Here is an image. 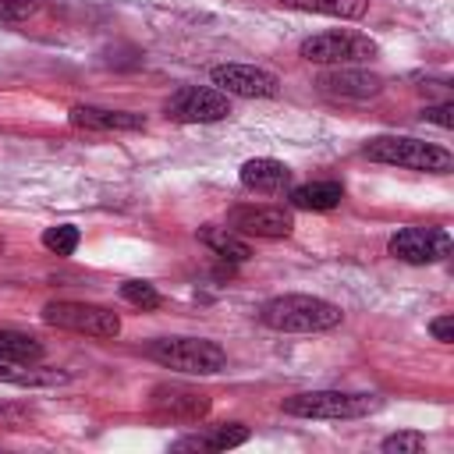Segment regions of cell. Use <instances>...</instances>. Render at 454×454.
<instances>
[{
	"mask_svg": "<svg viewBox=\"0 0 454 454\" xmlns=\"http://www.w3.org/2000/svg\"><path fill=\"white\" fill-rule=\"evenodd\" d=\"M340 305L316 294H280L259 309V319L280 333H319L340 323Z\"/></svg>",
	"mask_w": 454,
	"mask_h": 454,
	"instance_id": "cell-1",
	"label": "cell"
},
{
	"mask_svg": "<svg viewBox=\"0 0 454 454\" xmlns=\"http://www.w3.org/2000/svg\"><path fill=\"white\" fill-rule=\"evenodd\" d=\"M145 355L153 362H160L163 369H174L184 376H213V372L227 369L223 348L206 337H160L145 348Z\"/></svg>",
	"mask_w": 454,
	"mask_h": 454,
	"instance_id": "cell-2",
	"label": "cell"
},
{
	"mask_svg": "<svg viewBox=\"0 0 454 454\" xmlns=\"http://www.w3.org/2000/svg\"><path fill=\"white\" fill-rule=\"evenodd\" d=\"M362 153L376 163H390V167H404V170H426V174H447L454 167V156L447 149L422 142V138H408V135L369 138Z\"/></svg>",
	"mask_w": 454,
	"mask_h": 454,
	"instance_id": "cell-3",
	"label": "cell"
},
{
	"mask_svg": "<svg viewBox=\"0 0 454 454\" xmlns=\"http://www.w3.org/2000/svg\"><path fill=\"white\" fill-rule=\"evenodd\" d=\"M280 408L298 419H365L383 408V397L351 394V390H305V394L284 397Z\"/></svg>",
	"mask_w": 454,
	"mask_h": 454,
	"instance_id": "cell-4",
	"label": "cell"
},
{
	"mask_svg": "<svg viewBox=\"0 0 454 454\" xmlns=\"http://www.w3.org/2000/svg\"><path fill=\"white\" fill-rule=\"evenodd\" d=\"M301 57L309 64H330V67H348V64H365L376 57V43L362 32L351 28H330L319 35H309L301 43Z\"/></svg>",
	"mask_w": 454,
	"mask_h": 454,
	"instance_id": "cell-5",
	"label": "cell"
},
{
	"mask_svg": "<svg viewBox=\"0 0 454 454\" xmlns=\"http://www.w3.org/2000/svg\"><path fill=\"white\" fill-rule=\"evenodd\" d=\"M163 114L181 124H213L231 114V99H227V92L209 89V85H181L163 103Z\"/></svg>",
	"mask_w": 454,
	"mask_h": 454,
	"instance_id": "cell-6",
	"label": "cell"
},
{
	"mask_svg": "<svg viewBox=\"0 0 454 454\" xmlns=\"http://www.w3.org/2000/svg\"><path fill=\"white\" fill-rule=\"evenodd\" d=\"M43 319L50 326L89 333V337H117L121 333V316L103 305H89V301H50L43 309Z\"/></svg>",
	"mask_w": 454,
	"mask_h": 454,
	"instance_id": "cell-7",
	"label": "cell"
},
{
	"mask_svg": "<svg viewBox=\"0 0 454 454\" xmlns=\"http://www.w3.org/2000/svg\"><path fill=\"white\" fill-rule=\"evenodd\" d=\"M213 85L227 96H241V99H273L280 92V78L266 67H252V64H216L209 71Z\"/></svg>",
	"mask_w": 454,
	"mask_h": 454,
	"instance_id": "cell-8",
	"label": "cell"
},
{
	"mask_svg": "<svg viewBox=\"0 0 454 454\" xmlns=\"http://www.w3.org/2000/svg\"><path fill=\"white\" fill-rule=\"evenodd\" d=\"M387 248L401 262L426 266V262H440L450 255V234L443 227H401Z\"/></svg>",
	"mask_w": 454,
	"mask_h": 454,
	"instance_id": "cell-9",
	"label": "cell"
},
{
	"mask_svg": "<svg viewBox=\"0 0 454 454\" xmlns=\"http://www.w3.org/2000/svg\"><path fill=\"white\" fill-rule=\"evenodd\" d=\"M227 227L252 238H287L294 231V216L284 206H234L227 213Z\"/></svg>",
	"mask_w": 454,
	"mask_h": 454,
	"instance_id": "cell-10",
	"label": "cell"
},
{
	"mask_svg": "<svg viewBox=\"0 0 454 454\" xmlns=\"http://www.w3.org/2000/svg\"><path fill=\"white\" fill-rule=\"evenodd\" d=\"M319 92L333 96V99H372L383 92V78L372 74V71H362V67H333V71H323L316 78Z\"/></svg>",
	"mask_w": 454,
	"mask_h": 454,
	"instance_id": "cell-11",
	"label": "cell"
},
{
	"mask_svg": "<svg viewBox=\"0 0 454 454\" xmlns=\"http://www.w3.org/2000/svg\"><path fill=\"white\" fill-rule=\"evenodd\" d=\"M153 411L163 415V419H174V422H195L209 411V397L202 390H192V387H174V383H163L153 390L149 397Z\"/></svg>",
	"mask_w": 454,
	"mask_h": 454,
	"instance_id": "cell-12",
	"label": "cell"
},
{
	"mask_svg": "<svg viewBox=\"0 0 454 454\" xmlns=\"http://www.w3.org/2000/svg\"><path fill=\"white\" fill-rule=\"evenodd\" d=\"M67 121L74 128H89V131H142L145 117L131 114V110H106V106H71Z\"/></svg>",
	"mask_w": 454,
	"mask_h": 454,
	"instance_id": "cell-13",
	"label": "cell"
},
{
	"mask_svg": "<svg viewBox=\"0 0 454 454\" xmlns=\"http://www.w3.org/2000/svg\"><path fill=\"white\" fill-rule=\"evenodd\" d=\"M238 177L248 192H259V195H277V192L291 188V167L273 156H255V160L241 163Z\"/></svg>",
	"mask_w": 454,
	"mask_h": 454,
	"instance_id": "cell-14",
	"label": "cell"
},
{
	"mask_svg": "<svg viewBox=\"0 0 454 454\" xmlns=\"http://www.w3.org/2000/svg\"><path fill=\"white\" fill-rule=\"evenodd\" d=\"M0 383H11V387H60V383H67V372L46 369L39 362L0 358Z\"/></svg>",
	"mask_w": 454,
	"mask_h": 454,
	"instance_id": "cell-15",
	"label": "cell"
},
{
	"mask_svg": "<svg viewBox=\"0 0 454 454\" xmlns=\"http://www.w3.org/2000/svg\"><path fill=\"white\" fill-rule=\"evenodd\" d=\"M245 440H248V429L241 422H227L209 433H192L174 440V450H231V447H241Z\"/></svg>",
	"mask_w": 454,
	"mask_h": 454,
	"instance_id": "cell-16",
	"label": "cell"
},
{
	"mask_svg": "<svg viewBox=\"0 0 454 454\" xmlns=\"http://www.w3.org/2000/svg\"><path fill=\"white\" fill-rule=\"evenodd\" d=\"M291 206L294 209H312V213H326L333 206H340L344 199V184L340 181H309V184H298L291 188Z\"/></svg>",
	"mask_w": 454,
	"mask_h": 454,
	"instance_id": "cell-17",
	"label": "cell"
},
{
	"mask_svg": "<svg viewBox=\"0 0 454 454\" xmlns=\"http://www.w3.org/2000/svg\"><path fill=\"white\" fill-rule=\"evenodd\" d=\"M199 241H202L209 252H216L220 259H227V262H245V259L252 255V245H248L238 231H231V227H213V223H206V227L199 231Z\"/></svg>",
	"mask_w": 454,
	"mask_h": 454,
	"instance_id": "cell-18",
	"label": "cell"
},
{
	"mask_svg": "<svg viewBox=\"0 0 454 454\" xmlns=\"http://www.w3.org/2000/svg\"><path fill=\"white\" fill-rule=\"evenodd\" d=\"M291 11H312V14H330V18H362L369 0H277Z\"/></svg>",
	"mask_w": 454,
	"mask_h": 454,
	"instance_id": "cell-19",
	"label": "cell"
},
{
	"mask_svg": "<svg viewBox=\"0 0 454 454\" xmlns=\"http://www.w3.org/2000/svg\"><path fill=\"white\" fill-rule=\"evenodd\" d=\"M0 358H21V362H39L43 358V344L32 333H18V330H0Z\"/></svg>",
	"mask_w": 454,
	"mask_h": 454,
	"instance_id": "cell-20",
	"label": "cell"
},
{
	"mask_svg": "<svg viewBox=\"0 0 454 454\" xmlns=\"http://www.w3.org/2000/svg\"><path fill=\"white\" fill-rule=\"evenodd\" d=\"M78 241H82V234H78V227H71V223H57V227H46V231H43V245H46L53 255H71V252L78 248Z\"/></svg>",
	"mask_w": 454,
	"mask_h": 454,
	"instance_id": "cell-21",
	"label": "cell"
},
{
	"mask_svg": "<svg viewBox=\"0 0 454 454\" xmlns=\"http://www.w3.org/2000/svg\"><path fill=\"white\" fill-rule=\"evenodd\" d=\"M121 298L131 301V305H138V309H145V312H149V309H160V301H163L160 291H156L149 280H124V284H121Z\"/></svg>",
	"mask_w": 454,
	"mask_h": 454,
	"instance_id": "cell-22",
	"label": "cell"
},
{
	"mask_svg": "<svg viewBox=\"0 0 454 454\" xmlns=\"http://www.w3.org/2000/svg\"><path fill=\"white\" fill-rule=\"evenodd\" d=\"M383 450L387 454H419V450H426V436L415 429H401V433L383 440Z\"/></svg>",
	"mask_w": 454,
	"mask_h": 454,
	"instance_id": "cell-23",
	"label": "cell"
},
{
	"mask_svg": "<svg viewBox=\"0 0 454 454\" xmlns=\"http://www.w3.org/2000/svg\"><path fill=\"white\" fill-rule=\"evenodd\" d=\"M35 0H0V18L4 21H21L28 14H35Z\"/></svg>",
	"mask_w": 454,
	"mask_h": 454,
	"instance_id": "cell-24",
	"label": "cell"
},
{
	"mask_svg": "<svg viewBox=\"0 0 454 454\" xmlns=\"http://www.w3.org/2000/svg\"><path fill=\"white\" fill-rule=\"evenodd\" d=\"M422 117H426V121H433V124H440V128H454V106H450V103L426 106V110H422Z\"/></svg>",
	"mask_w": 454,
	"mask_h": 454,
	"instance_id": "cell-25",
	"label": "cell"
},
{
	"mask_svg": "<svg viewBox=\"0 0 454 454\" xmlns=\"http://www.w3.org/2000/svg\"><path fill=\"white\" fill-rule=\"evenodd\" d=\"M429 333L440 340V344H450L454 340V316H436L429 323Z\"/></svg>",
	"mask_w": 454,
	"mask_h": 454,
	"instance_id": "cell-26",
	"label": "cell"
}]
</instances>
